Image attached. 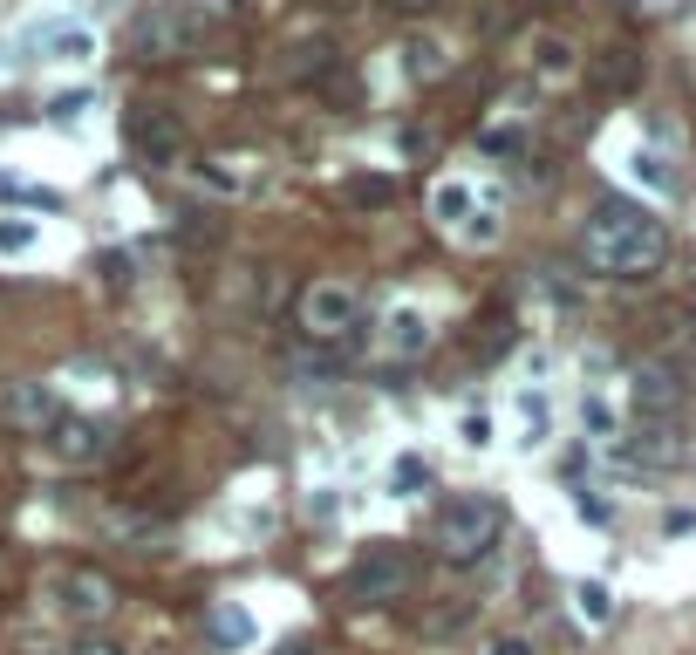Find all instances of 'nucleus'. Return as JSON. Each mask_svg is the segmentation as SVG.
Listing matches in <instances>:
<instances>
[{
	"label": "nucleus",
	"instance_id": "27",
	"mask_svg": "<svg viewBox=\"0 0 696 655\" xmlns=\"http://www.w3.org/2000/svg\"><path fill=\"white\" fill-rule=\"evenodd\" d=\"M389 192H396L389 178H355V185H348V205H389Z\"/></svg>",
	"mask_w": 696,
	"mask_h": 655
},
{
	"label": "nucleus",
	"instance_id": "9",
	"mask_svg": "<svg viewBox=\"0 0 696 655\" xmlns=\"http://www.w3.org/2000/svg\"><path fill=\"white\" fill-rule=\"evenodd\" d=\"M0 424H14V430H55V424H62V403H55V389H41V383H7V389H0Z\"/></svg>",
	"mask_w": 696,
	"mask_h": 655
},
{
	"label": "nucleus",
	"instance_id": "5",
	"mask_svg": "<svg viewBox=\"0 0 696 655\" xmlns=\"http://www.w3.org/2000/svg\"><path fill=\"white\" fill-rule=\"evenodd\" d=\"M55 615L76 621V628H96V621L116 615V580L96 574V567H69V574H55Z\"/></svg>",
	"mask_w": 696,
	"mask_h": 655
},
{
	"label": "nucleus",
	"instance_id": "21",
	"mask_svg": "<svg viewBox=\"0 0 696 655\" xmlns=\"http://www.w3.org/2000/svg\"><path fill=\"white\" fill-rule=\"evenodd\" d=\"M580 424H587V437H601V444H608V437L621 430V417H615V403H608L601 389H587V396H580Z\"/></svg>",
	"mask_w": 696,
	"mask_h": 655
},
{
	"label": "nucleus",
	"instance_id": "31",
	"mask_svg": "<svg viewBox=\"0 0 696 655\" xmlns=\"http://www.w3.org/2000/svg\"><path fill=\"white\" fill-rule=\"evenodd\" d=\"M662 533H669V540H683V533H696V512H690V505H676V512L662 519Z\"/></svg>",
	"mask_w": 696,
	"mask_h": 655
},
{
	"label": "nucleus",
	"instance_id": "1",
	"mask_svg": "<svg viewBox=\"0 0 696 655\" xmlns=\"http://www.w3.org/2000/svg\"><path fill=\"white\" fill-rule=\"evenodd\" d=\"M580 260L608 280H628V273H656L669 260V219L642 198H601L594 219L580 226Z\"/></svg>",
	"mask_w": 696,
	"mask_h": 655
},
{
	"label": "nucleus",
	"instance_id": "15",
	"mask_svg": "<svg viewBox=\"0 0 696 655\" xmlns=\"http://www.w3.org/2000/svg\"><path fill=\"white\" fill-rule=\"evenodd\" d=\"M403 69H410L417 82H437L444 69H451V48H444L437 35H410L403 41Z\"/></svg>",
	"mask_w": 696,
	"mask_h": 655
},
{
	"label": "nucleus",
	"instance_id": "12",
	"mask_svg": "<svg viewBox=\"0 0 696 655\" xmlns=\"http://www.w3.org/2000/svg\"><path fill=\"white\" fill-rule=\"evenodd\" d=\"M526 55H533V76H546V82H574L580 76V48L560 35V28H533Z\"/></svg>",
	"mask_w": 696,
	"mask_h": 655
},
{
	"label": "nucleus",
	"instance_id": "13",
	"mask_svg": "<svg viewBox=\"0 0 696 655\" xmlns=\"http://www.w3.org/2000/svg\"><path fill=\"white\" fill-rule=\"evenodd\" d=\"M383 342L396 362H417L430 348V314L424 308H389V328H383Z\"/></svg>",
	"mask_w": 696,
	"mask_h": 655
},
{
	"label": "nucleus",
	"instance_id": "19",
	"mask_svg": "<svg viewBox=\"0 0 696 655\" xmlns=\"http://www.w3.org/2000/svg\"><path fill=\"white\" fill-rule=\"evenodd\" d=\"M35 41L55 62H89V55H96V35H89V28H41Z\"/></svg>",
	"mask_w": 696,
	"mask_h": 655
},
{
	"label": "nucleus",
	"instance_id": "23",
	"mask_svg": "<svg viewBox=\"0 0 696 655\" xmlns=\"http://www.w3.org/2000/svg\"><path fill=\"white\" fill-rule=\"evenodd\" d=\"M628 164H635V178H642L649 192H676V171H669V164H662L656 151H635Z\"/></svg>",
	"mask_w": 696,
	"mask_h": 655
},
{
	"label": "nucleus",
	"instance_id": "18",
	"mask_svg": "<svg viewBox=\"0 0 696 655\" xmlns=\"http://www.w3.org/2000/svg\"><path fill=\"white\" fill-rule=\"evenodd\" d=\"M594 82H601V89H635V82H642V55H635V48H608V55H601V62H594Z\"/></svg>",
	"mask_w": 696,
	"mask_h": 655
},
{
	"label": "nucleus",
	"instance_id": "2",
	"mask_svg": "<svg viewBox=\"0 0 696 655\" xmlns=\"http://www.w3.org/2000/svg\"><path fill=\"white\" fill-rule=\"evenodd\" d=\"M499 533H505V505L492 492H458V499L437 505V553L458 560V567L485 560L499 546Z\"/></svg>",
	"mask_w": 696,
	"mask_h": 655
},
{
	"label": "nucleus",
	"instance_id": "26",
	"mask_svg": "<svg viewBox=\"0 0 696 655\" xmlns=\"http://www.w3.org/2000/svg\"><path fill=\"white\" fill-rule=\"evenodd\" d=\"M574 512H580V519H587V526H608V519H615V505L601 499V492H587V485H580V492H574Z\"/></svg>",
	"mask_w": 696,
	"mask_h": 655
},
{
	"label": "nucleus",
	"instance_id": "20",
	"mask_svg": "<svg viewBox=\"0 0 696 655\" xmlns=\"http://www.w3.org/2000/svg\"><path fill=\"white\" fill-rule=\"evenodd\" d=\"M424 492H430V464L417 451H403L389 464V499H424Z\"/></svg>",
	"mask_w": 696,
	"mask_h": 655
},
{
	"label": "nucleus",
	"instance_id": "24",
	"mask_svg": "<svg viewBox=\"0 0 696 655\" xmlns=\"http://www.w3.org/2000/svg\"><path fill=\"white\" fill-rule=\"evenodd\" d=\"M35 239H41L35 219H0V253H7V260H14V253H28Z\"/></svg>",
	"mask_w": 696,
	"mask_h": 655
},
{
	"label": "nucleus",
	"instance_id": "6",
	"mask_svg": "<svg viewBox=\"0 0 696 655\" xmlns=\"http://www.w3.org/2000/svg\"><path fill=\"white\" fill-rule=\"evenodd\" d=\"M355 321H362V301L342 280H314L308 294H301V328H308L314 342H342Z\"/></svg>",
	"mask_w": 696,
	"mask_h": 655
},
{
	"label": "nucleus",
	"instance_id": "11",
	"mask_svg": "<svg viewBox=\"0 0 696 655\" xmlns=\"http://www.w3.org/2000/svg\"><path fill=\"white\" fill-rule=\"evenodd\" d=\"M110 451H116V430L110 424H89V417H62V424H55V458L96 464V458H110Z\"/></svg>",
	"mask_w": 696,
	"mask_h": 655
},
{
	"label": "nucleus",
	"instance_id": "34",
	"mask_svg": "<svg viewBox=\"0 0 696 655\" xmlns=\"http://www.w3.org/2000/svg\"><path fill=\"white\" fill-rule=\"evenodd\" d=\"M76 655H123V649H116V642H82Z\"/></svg>",
	"mask_w": 696,
	"mask_h": 655
},
{
	"label": "nucleus",
	"instance_id": "29",
	"mask_svg": "<svg viewBox=\"0 0 696 655\" xmlns=\"http://www.w3.org/2000/svg\"><path fill=\"white\" fill-rule=\"evenodd\" d=\"M192 171H198V185H212V192H239V178H232V171H226V164H192Z\"/></svg>",
	"mask_w": 696,
	"mask_h": 655
},
{
	"label": "nucleus",
	"instance_id": "10",
	"mask_svg": "<svg viewBox=\"0 0 696 655\" xmlns=\"http://www.w3.org/2000/svg\"><path fill=\"white\" fill-rule=\"evenodd\" d=\"M130 144H137L144 164H178V157H185V123L171 110H144L130 123Z\"/></svg>",
	"mask_w": 696,
	"mask_h": 655
},
{
	"label": "nucleus",
	"instance_id": "8",
	"mask_svg": "<svg viewBox=\"0 0 696 655\" xmlns=\"http://www.w3.org/2000/svg\"><path fill=\"white\" fill-rule=\"evenodd\" d=\"M621 458L642 464V471H676V464L690 458V430L683 424H642V417H635V437L621 444Z\"/></svg>",
	"mask_w": 696,
	"mask_h": 655
},
{
	"label": "nucleus",
	"instance_id": "17",
	"mask_svg": "<svg viewBox=\"0 0 696 655\" xmlns=\"http://www.w3.org/2000/svg\"><path fill=\"white\" fill-rule=\"evenodd\" d=\"M574 615L587 628H608L615 621V587L608 580H574Z\"/></svg>",
	"mask_w": 696,
	"mask_h": 655
},
{
	"label": "nucleus",
	"instance_id": "25",
	"mask_svg": "<svg viewBox=\"0 0 696 655\" xmlns=\"http://www.w3.org/2000/svg\"><path fill=\"white\" fill-rule=\"evenodd\" d=\"M458 437L471 444V451H485V444H492V417H485V410H464V417H458Z\"/></svg>",
	"mask_w": 696,
	"mask_h": 655
},
{
	"label": "nucleus",
	"instance_id": "22",
	"mask_svg": "<svg viewBox=\"0 0 696 655\" xmlns=\"http://www.w3.org/2000/svg\"><path fill=\"white\" fill-rule=\"evenodd\" d=\"M519 417H526V451H533V444H546V430H553V410H546L540 389H526V396H519Z\"/></svg>",
	"mask_w": 696,
	"mask_h": 655
},
{
	"label": "nucleus",
	"instance_id": "3",
	"mask_svg": "<svg viewBox=\"0 0 696 655\" xmlns=\"http://www.w3.org/2000/svg\"><path fill=\"white\" fill-rule=\"evenodd\" d=\"M205 7H151L144 21H137V35H130V48H137V62H178V55H192L198 35H205Z\"/></svg>",
	"mask_w": 696,
	"mask_h": 655
},
{
	"label": "nucleus",
	"instance_id": "16",
	"mask_svg": "<svg viewBox=\"0 0 696 655\" xmlns=\"http://www.w3.org/2000/svg\"><path fill=\"white\" fill-rule=\"evenodd\" d=\"M471 212H478V192L458 185V178H444V185L430 192V219H437V226H464Z\"/></svg>",
	"mask_w": 696,
	"mask_h": 655
},
{
	"label": "nucleus",
	"instance_id": "33",
	"mask_svg": "<svg viewBox=\"0 0 696 655\" xmlns=\"http://www.w3.org/2000/svg\"><path fill=\"white\" fill-rule=\"evenodd\" d=\"M389 7H396V14H430L437 0H389Z\"/></svg>",
	"mask_w": 696,
	"mask_h": 655
},
{
	"label": "nucleus",
	"instance_id": "32",
	"mask_svg": "<svg viewBox=\"0 0 696 655\" xmlns=\"http://www.w3.org/2000/svg\"><path fill=\"white\" fill-rule=\"evenodd\" d=\"M485 655H533V642H526V635H499Z\"/></svg>",
	"mask_w": 696,
	"mask_h": 655
},
{
	"label": "nucleus",
	"instance_id": "14",
	"mask_svg": "<svg viewBox=\"0 0 696 655\" xmlns=\"http://www.w3.org/2000/svg\"><path fill=\"white\" fill-rule=\"evenodd\" d=\"M253 615L239 608V601H212V615H205V642L212 649H253Z\"/></svg>",
	"mask_w": 696,
	"mask_h": 655
},
{
	"label": "nucleus",
	"instance_id": "4",
	"mask_svg": "<svg viewBox=\"0 0 696 655\" xmlns=\"http://www.w3.org/2000/svg\"><path fill=\"white\" fill-rule=\"evenodd\" d=\"M628 403H635L642 424H683V410H690V376H683L676 362H642V369L628 376Z\"/></svg>",
	"mask_w": 696,
	"mask_h": 655
},
{
	"label": "nucleus",
	"instance_id": "7",
	"mask_svg": "<svg viewBox=\"0 0 696 655\" xmlns=\"http://www.w3.org/2000/svg\"><path fill=\"white\" fill-rule=\"evenodd\" d=\"M410 574H417V567H410V553H403V546H389V540H376L362 560H355L348 587H355L362 601H376V608H383V601H396V594H410Z\"/></svg>",
	"mask_w": 696,
	"mask_h": 655
},
{
	"label": "nucleus",
	"instance_id": "28",
	"mask_svg": "<svg viewBox=\"0 0 696 655\" xmlns=\"http://www.w3.org/2000/svg\"><path fill=\"white\" fill-rule=\"evenodd\" d=\"M464 239H471V246H492V239H499V212H471V219H464Z\"/></svg>",
	"mask_w": 696,
	"mask_h": 655
},
{
	"label": "nucleus",
	"instance_id": "30",
	"mask_svg": "<svg viewBox=\"0 0 696 655\" xmlns=\"http://www.w3.org/2000/svg\"><path fill=\"white\" fill-rule=\"evenodd\" d=\"M82 110H89V89H69V96H55V103H48L55 123H69V116H82Z\"/></svg>",
	"mask_w": 696,
	"mask_h": 655
}]
</instances>
